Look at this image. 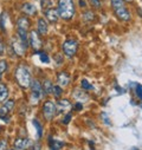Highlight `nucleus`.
<instances>
[{
    "instance_id": "f257e3e1",
    "label": "nucleus",
    "mask_w": 142,
    "mask_h": 150,
    "mask_svg": "<svg viewBox=\"0 0 142 150\" xmlns=\"http://www.w3.org/2000/svg\"><path fill=\"white\" fill-rule=\"evenodd\" d=\"M75 4L74 0H59L58 1V13L64 20H70L75 16Z\"/></svg>"
},
{
    "instance_id": "f03ea898",
    "label": "nucleus",
    "mask_w": 142,
    "mask_h": 150,
    "mask_svg": "<svg viewBox=\"0 0 142 150\" xmlns=\"http://www.w3.org/2000/svg\"><path fill=\"white\" fill-rule=\"evenodd\" d=\"M16 78H17V82L19 83V85L24 89H27L30 85H31V74H30V71L27 70V67L25 65H19L16 70Z\"/></svg>"
},
{
    "instance_id": "7ed1b4c3",
    "label": "nucleus",
    "mask_w": 142,
    "mask_h": 150,
    "mask_svg": "<svg viewBox=\"0 0 142 150\" xmlns=\"http://www.w3.org/2000/svg\"><path fill=\"white\" fill-rule=\"evenodd\" d=\"M11 45H12V49H13V51L16 52L17 56L24 57V54H25V52H26V49H27V43H25L18 34H16V35L12 37Z\"/></svg>"
},
{
    "instance_id": "20e7f679",
    "label": "nucleus",
    "mask_w": 142,
    "mask_h": 150,
    "mask_svg": "<svg viewBox=\"0 0 142 150\" xmlns=\"http://www.w3.org/2000/svg\"><path fill=\"white\" fill-rule=\"evenodd\" d=\"M31 89H32L31 102H32L33 104H37L38 100L42 98V96H44V95H43V92H44L43 85L40 84V82H39L38 79H33V81L31 82Z\"/></svg>"
},
{
    "instance_id": "39448f33",
    "label": "nucleus",
    "mask_w": 142,
    "mask_h": 150,
    "mask_svg": "<svg viewBox=\"0 0 142 150\" xmlns=\"http://www.w3.org/2000/svg\"><path fill=\"white\" fill-rule=\"evenodd\" d=\"M77 49H78V44L76 40L74 39H69L66 40L64 44H63V51L65 53L66 57L71 58V57H74L77 52Z\"/></svg>"
},
{
    "instance_id": "423d86ee",
    "label": "nucleus",
    "mask_w": 142,
    "mask_h": 150,
    "mask_svg": "<svg viewBox=\"0 0 142 150\" xmlns=\"http://www.w3.org/2000/svg\"><path fill=\"white\" fill-rule=\"evenodd\" d=\"M43 112H44V116L46 120H52L57 112V106L51 100H46L44 103V106H43Z\"/></svg>"
},
{
    "instance_id": "0eeeda50",
    "label": "nucleus",
    "mask_w": 142,
    "mask_h": 150,
    "mask_svg": "<svg viewBox=\"0 0 142 150\" xmlns=\"http://www.w3.org/2000/svg\"><path fill=\"white\" fill-rule=\"evenodd\" d=\"M28 42L33 50H39L42 47V39L37 31H31L28 35Z\"/></svg>"
},
{
    "instance_id": "6e6552de",
    "label": "nucleus",
    "mask_w": 142,
    "mask_h": 150,
    "mask_svg": "<svg viewBox=\"0 0 142 150\" xmlns=\"http://www.w3.org/2000/svg\"><path fill=\"white\" fill-rule=\"evenodd\" d=\"M114 12L116 14V17L123 21H129L131 19V16H130V12L128 11V8L126 7V5L123 6H120V7H116L114 8Z\"/></svg>"
},
{
    "instance_id": "1a4fd4ad",
    "label": "nucleus",
    "mask_w": 142,
    "mask_h": 150,
    "mask_svg": "<svg viewBox=\"0 0 142 150\" xmlns=\"http://www.w3.org/2000/svg\"><path fill=\"white\" fill-rule=\"evenodd\" d=\"M13 108H14V100L13 99H10V100L5 102V104H3L1 108H0V117L5 118V116L9 115V112L12 111Z\"/></svg>"
},
{
    "instance_id": "9d476101",
    "label": "nucleus",
    "mask_w": 142,
    "mask_h": 150,
    "mask_svg": "<svg viewBox=\"0 0 142 150\" xmlns=\"http://www.w3.org/2000/svg\"><path fill=\"white\" fill-rule=\"evenodd\" d=\"M45 17L46 19H49L50 23H57L58 19H59V13L56 8H52V7H49L45 10Z\"/></svg>"
},
{
    "instance_id": "9b49d317",
    "label": "nucleus",
    "mask_w": 142,
    "mask_h": 150,
    "mask_svg": "<svg viewBox=\"0 0 142 150\" xmlns=\"http://www.w3.org/2000/svg\"><path fill=\"white\" fill-rule=\"evenodd\" d=\"M17 27L19 31H24V32H27L28 28H30V20L27 17H20L18 18L17 20Z\"/></svg>"
},
{
    "instance_id": "f8f14e48",
    "label": "nucleus",
    "mask_w": 142,
    "mask_h": 150,
    "mask_svg": "<svg viewBox=\"0 0 142 150\" xmlns=\"http://www.w3.org/2000/svg\"><path fill=\"white\" fill-rule=\"evenodd\" d=\"M30 145V141L27 138L20 137L14 141V149L16 150H26V148Z\"/></svg>"
},
{
    "instance_id": "ddd939ff",
    "label": "nucleus",
    "mask_w": 142,
    "mask_h": 150,
    "mask_svg": "<svg viewBox=\"0 0 142 150\" xmlns=\"http://www.w3.org/2000/svg\"><path fill=\"white\" fill-rule=\"evenodd\" d=\"M57 81H58V84L60 86H66L69 85L70 83V76H69V73L63 71V72H59L57 74Z\"/></svg>"
},
{
    "instance_id": "4468645a",
    "label": "nucleus",
    "mask_w": 142,
    "mask_h": 150,
    "mask_svg": "<svg viewBox=\"0 0 142 150\" xmlns=\"http://www.w3.org/2000/svg\"><path fill=\"white\" fill-rule=\"evenodd\" d=\"M37 32L40 34V35H44L48 33V24L45 21V19L43 18H39L38 19V23H37Z\"/></svg>"
},
{
    "instance_id": "2eb2a0df",
    "label": "nucleus",
    "mask_w": 142,
    "mask_h": 150,
    "mask_svg": "<svg viewBox=\"0 0 142 150\" xmlns=\"http://www.w3.org/2000/svg\"><path fill=\"white\" fill-rule=\"evenodd\" d=\"M21 10L24 13L28 14V16H34L36 13H37V8H36V6L33 4H30V3H26L21 6Z\"/></svg>"
},
{
    "instance_id": "dca6fc26",
    "label": "nucleus",
    "mask_w": 142,
    "mask_h": 150,
    "mask_svg": "<svg viewBox=\"0 0 142 150\" xmlns=\"http://www.w3.org/2000/svg\"><path fill=\"white\" fill-rule=\"evenodd\" d=\"M56 106L58 108V110L60 112H63V111H66L71 108V103L69 99H60V100H58V104Z\"/></svg>"
},
{
    "instance_id": "f3484780",
    "label": "nucleus",
    "mask_w": 142,
    "mask_h": 150,
    "mask_svg": "<svg viewBox=\"0 0 142 150\" xmlns=\"http://www.w3.org/2000/svg\"><path fill=\"white\" fill-rule=\"evenodd\" d=\"M49 145H50V149L51 150H59L64 145V143L60 142V141H55L53 138L49 137Z\"/></svg>"
},
{
    "instance_id": "a211bd4d",
    "label": "nucleus",
    "mask_w": 142,
    "mask_h": 150,
    "mask_svg": "<svg viewBox=\"0 0 142 150\" xmlns=\"http://www.w3.org/2000/svg\"><path fill=\"white\" fill-rule=\"evenodd\" d=\"M9 97V89L5 84L0 83V102H4Z\"/></svg>"
},
{
    "instance_id": "6ab92c4d",
    "label": "nucleus",
    "mask_w": 142,
    "mask_h": 150,
    "mask_svg": "<svg viewBox=\"0 0 142 150\" xmlns=\"http://www.w3.org/2000/svg\"><path fill=\"white\" fill-rule=\"evenodd\" d=\"M52 89H53V85H52V82L46 79L43 82V90L45 93H52Z\"/></svg>"
},
{
    "instance_id": "aec40b11",
    "label": "nucleus",
    "mask_w": 142,
    "mask_h": 150,
    "mask_svg": "<svg viewBox=\"0 0 142 150\" xmlns=\"http://www.w3.org/2000/svg\"><path fill=\"white\" fill-rule=\"evenodd\" d=\"M7 66H9V64H7V62H6L5 59L0 60V78H1V77H3V74L6 72Z\"/></svg>"
},
{
    "instance_id": "412c9836",
    "label": "nucleus",
    "mask_w": 142,
    "mask_h": 150,
    "mask_svg": "<svg viewBox=\"0 0 142 150\" xmlns=\"http://www.w3.org/2000/svg\"><path fill=\"white\" fill-rule=\"evenodd\" d=\"M32 123H33L34 128L37 129V132H38V137L40 138V137H42V135H43V128H42V125L39 124V122H38L37 120H33V121H32Z\"/></svg>"
},
{
    "instance_id": "4be33fe9",
    "label": "nucleus",
    "mask_w": 142,
    "mask_h": 150,
    "mask_svg": "<svg viewBox=\"0 0 142 150\" xmlns=\"http://www.w3.org/2000/svg\"><path fill=\"white\" fill-rule=\"evenodd\" d=\"M52 92H53V95L58 98V97H60V95L63 93V90H62V86H59V85H55L53 86V89H52Z\"/></svg>"
},
{
    "instance_id": "5701e85b",
    "label": "nucleus",
    "mask_w": 142,
    "mask_h": 150,
    "mask_svg": "<svg viewBox=\"0 0 142 150\" xmlns=\"http://www.w3.org/2000/svg\"><path fill=\"white\" fill-rule=\"evenodd\" d=\"M135 91H136V96L142 100V85L141 84H137L136 88H135Z\"/></svg>"
},
{
    "instance_id": "b1692460",
    "label": "nucleus",
    "mask_w": 142,
    "mask_h": 150,
    "mask_svg": "<svg viewBox=\"0 0 142 150\" xmlns=\"http://www.w3.org/2000/svg\"><path fill=\"white\" fill-rule=\"evenodd\" d=\"M83 18H84L87 21H89V20H92V19L95 18V16H94V13H92V12H90V11H87Z\"/></svg>"
},
{
    "instance_id": "393cba45",
    "label": "nucleus",
    "mask_w": 142,
    "mask_h": 150,
    "mask_svg": "<svg viewBox=\"0 0 142 150\" xmlns=\"http://www.w3.org/2000/svg\"><path fill=\"white\" fill-rule=\"evenodd\" d=\"M82 88H83V89H87V90H91V89H92V85H91L87 79H83V81H82Z\"/></svg>"
},
{
    "instance_id": "a878e982",
    "label": "nucleus",
    "mask_w": 142,
    "mask_h": 150,
    "mask_svg": "<svg viewBox=\"0 0 142 150\" xmlns=\"http://www.w3.org/2000/svg\"><path fill=\"white\" fill-rule=\"evenodd\" d=\"M75 97H76V98H80V97H81V98H83V99H87V98H88L84 92H81V91H78V90L75 91Z\"/></svg>"
},
{
    "instance_id": "bb28decb",
    "label": "nucleus",
    "mask_w": 142,
    "mask_h": 150,
    "mask_svg": "<svg viewBox=\"0 0 142 150\" xmlns=\"http://www.w3.org/2000/svg\"><path fill=\"white\" fill-rule=\"evenodd\" d=\"M7 148V143L5 139H0V150H6Z\"/></svg>"
},
{
    "instance_id": "cd10ccee",
    "label": "nucleus",
    "mask_w": 142,
    "mask_h": 150,
    "mask_svg": "<svg viewBox=\"0 0 142 150\" xmlns=\"http://www.w3.org/2000/svg\"><path fill=\"white\" fill-rule=\"evenodd\" d=\"M40 60H42L43 63H49V62H50L49 57H48L45 53H40Z\"/></svg>"
},
{
    "instance_id": "c85d7f7f",
    "label": "nucleus",
    "mask_w": 142,
    "mask_h": 150,
    "mask_svg": "<svg viewBox=\"0 0 142 150\" xmlns=\"http://www.w3.org/2000/svg\"><path fill=\"white\" fill-rule=\"evenodd\" d=\"M70 120H71V114H67V115L64 117V120H63V123H64V124H69Z\"/></svg>"
},
{
    "instance_id": "c756f323",
    "label": "nucleus",
    "mask_w": 142,
    "mask_h": 150,
    "mask_svg": "<svg viewBox=\"0 0 142 150\" xmlns=\"http://www.w3.org/2000/svg\"><path fill=\"white\" fill-rule=\"evenodd\" d=\"M102 118L104 120V122H105V124H110V120L107 117V115H105V112H102Z\"/></svg>"
},
{
    "instance_id": "7c9ffc66",
    "label": "nucleus",
    "mask_w": 142,
    "mask_h": 150,
    "mask_svg": "<svg viewBox=\"0 0 142 150\" xmlns=\"http://www.w3.org/2000/svg\"><path fill=\"white\" fill-rule=\"evenodd\" d=\"M90 1L95 7H99L101 6V0H90Z\"/></svg>"
},
{
    "instance_id": "2f4dec72",
    "label": "nucleus",
    "mask_w": 142,
    "mask_h": 150,
    "mask_svg": "<svg viewBox=\"0 0 142 150\" xmlns=\"http://www.w3.org/2000/svg\"><path fill=\"white\" fill-rule=\"evenodd\" d=\"M4 51H5V46H4L3 42L0 40V56H3V54H4Z\"/></svg>"
},
{
    "instance_id": "473e14b6",
    "label": "nucleus",
    "mask_w": 142,
    "mask_h": 150,
    "mask_svg": "<svg viewBox=\"0 0 142 150\" xmlns=\"http://www.w3.org/2000/svg\"><path fill=\"white\" fill-rule=\"evenodd\" d=\"M82 109H83L82 103H76V104H75V110H76V111H80V110H82Z\"/></svg>"
},
{
    "instance_id": "72a5a7b5",
    "label": "nucleus",
    "mask_w": 142,
    "mask_h": 150,
    "mask_svg": "<svg viewBox=\"0 0 142 150\" xmlns=\"http://www.w3.org/2000/svg\"><path fill=\"white\" fill-rule=\"evenodd\" d=\"M32 150H40V145L39 144H34L32 146Z\"/></svg>"
},
{
    "instance_id": "f704fd0d",
    "label": "nucleus",
    "mask_w": 142,
    "mask_h": 150,
    "mask_svg": "<svg viewBox=\"0 0 142 150\" xmlns=\"http://www.w3.org/2000/svg\"><path fill=\"white\" fill-rule=\"evenodd\" d=\"M80 5L81 6H85V3L83 1V0H80Z\"/></svg>"
},
{
    "instance_id": "c9c22d12",
    "label": "nucleus",
    "mask_w": 142,
    "mask_h": 150,
    "mask_svg": "<svg viewBox=\"0 0 142 150\" xmlns=\"http://www.w3.org/2000/svg\"><path fill=\"white\" fill-rule=\"evenodd\" d=\"M126 1H133V0H126Z\"/></svg>"
},
{
    "instance_id": "e433bc0d",
    "label": "nucleus",
    "mask_w": 142,
    "mask_h": 150,
    "mask_svg": "<svg viewBox=\"0 0 142 150\" xmlns=\"http://www.w3.org/2000/svg\"><path fill=\"white\" fill-rule=\"evenodd\" d=\"M133 150H136V149H133Z\"/></svg>"
}]
</instances>
